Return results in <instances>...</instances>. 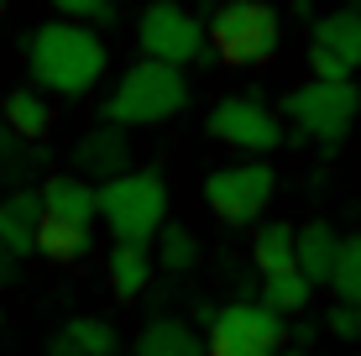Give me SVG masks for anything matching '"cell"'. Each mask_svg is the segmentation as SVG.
Wrapping results in <instances>:
<instances>
[{
	"instance_id": "cell-1",
	"label": "cell",
	"mask_w": 361,
	"mask_h": 356,
	"mask_svg": "<svg viewBox=\"0 0 361 356\" xmlns=\"http://www.w3.org/2000/svg\"><path fill=\"white\" fill-rule=\"evenodd\" d=\"M27 73L32 90L58 94V100H84L99 90V79L110 73V47L105 37L90 27H73V21H42L27 32Z\"/></svg>"
},
{
	"instance_id": "cell-2",
	"label": "cell",
	"mask_w": 361,
	"mask_h": 356,
	"mask_svg": "<svg viewBox=\"0 0 361 356\" xmlns=\"http://www.w3.org/2000/svg\"><path fill=\"white\" fill-rule=\"evenodd\" d=\"M183 105H189V79H183V68L136 58V63H126L116 73V84H110V94H105V126H116V131L157 126V121H173Z\"/></svg>"
},
{
	"instance_id": "cell-3",
	"label": "cell",
	"mask_w": 361,
	"mask_h": 356,
	"mask_svg": "<svg viewBox=\"0 0 361 356\" xmlns=\"http://www.w3.org/2000/svg\"><path fill=\"white\" fill-rule=\"evenodd\" d=\"M99 220L110 226L116 247H147L168 226V183L157 168H126L121 178L99 183Z\"/></svg>"
},
{
	"instance_id": "cell-4",
	"label": "cell",
	"mask_w": 361,
	"mask_h": 356,
	"mask_svg": "<svg viewBox=\"0 0 361 356\" xmlns=\"http://www.w3.org/2000/svg\"><path fill=\"white\" fill-rule=\"evenodd\" d=\"M204 42L215 47L226 63H241V68L272 63L278 47H283V16L267 0H226V6H215V16H209Z\"/></svg>"
},
{
	"instance_id": "cell-5",
	"label": "cell",
	"mask_w": 361,
	"mask_h": 356,
	"mask_svg": "<svg viewBox=\"0 0 361 356\" xmlns=\"http://www.w3.org/2000/svg\"><path fill=\"white\" fill-rule=\"evenodd\" d=\"M199 194H204L209 215H220L226 226H257L267 215L272 194H278V173H272L267 157H241V163L209 168Z\"/></svg>"
},
{
	"instance_id": "cell-6",
	"label": "cell",
	"mask_w": 361,
	"mask_h": 356,
	"mask_svg": "<svg viewBox=\"0 0 361 356\" xmlns=\"http://www.w3.org/2000/svg\"><path fill=\"white\" fill-rule=\"evenodd\" d=\"M283 116L293 121L298 137H314V142H345L351 126L361 121V90L351 79L345 84H325V79H304L283 94Z\"/></svg>"
},
{
	"instance_id": "cell-7",
	"label": "cell",
	"mask_w": 361,
	"mask_h": 356,
	"mask_svg": "<svg viewBox=\"0 0 361 356\" xmlns=\"http://www.w3.org/2000/svg\"><path fill=\"white\" fill-rule=\"evenodd\" d=\"M288 340V320L267 309L262 299H231L209 314L204 356H278Z\"/></svg>"
},
{
	"instance_id": "cell-8",
	"label": "cell",
	"mask_w": 361,
	"mask_h": 356,
	"mask_svg": "<svg viewBox=\"0 0 361 356\" xmlns=\"http://www.w3.org/2000/svg\"><path fill=\"white\" fill-rule=\"evenodd\" d=\"M136 47H142L147 63H168V68H183V63H204L209 58V42H204V27H199L194 11H183L178 0H152L136 21Z\"/></svg>"
},
{
	"instance_id": "cell-9",
	"label": "cell",
	"mask_w": 361,
	"mask_h": 356,
	"mask_svg": "<svg viewBox=\"0 0 361 356\" xmlns=\"http://www.w3.org/2000/svg\"><path fill=\"white\" fill-rule=\"evenodd\" d=\"M204 126L220 147H235L246 157H267L272 147H283V121L257 94H226V100H215Z\"/></svg>"
},
{
	"instance_id": "cell-10",
	"label": "cell",
	"mask_w": 361,
	"mask_h": 356,
	"mask_svg": "<svg viewBox=\"0 0 361 356\" xmlns=\"http://www.w3.org/2000/svg\"><path fill=\"white\" fill-rule=\"evenodd\" d=\"M37 200H42V220H58V226L90 231L94 220H99L94 183H84V178H73V173H53L42 189H37Z\"/></svg>"
},
{
	"instance_id": "cell-11",
	"label": "cell",
	"mask_w": 361,
	"mask_h": 356,
	"mask_svg": "<svg viewBox=\"0 0 361 356\" xmlns=\"http://www.w3.org/2000/svg\"><path fill=\"white\" fill-rule=\"evenodd\" d=\"M126 163H131V142H126V131H116V126H99L90 137H79V147H73V178H84V183L90 178L94 183L121 178Z\"/></svg>"
},
{
	"instance_id": "cell-12",
	"label": "cell",
	"mask_w": 361,
	"mask_h": 356,
	"mask_svg": "<svg viewBox=\"0 0 361 356\" xmlns=\"http://www.w3.org/2000/svg\"><path fill=\"white\" fill-rule=\"evenodd\" d=\"M335 257H341V236H335L330 220H304V226L293 231V267H298L314 288L330 283Z\"/></svg>"
},
{
	"instance_id": "cell-13",
	"label": "cell",
	"mask_w": 361,
	"mask_h": 356,
	"mask_svg": "<svg viewBox=\"0 0 361 356\" xmlns=\"http://www.w3.org/2000/svg\"><path fill=\"white\" fill-rule=\"evenodd\" d=\"M37 231H42V200H37V189L6 194V200H0V247L11 257H32Z\"/></svg>"
},
{
	"instance_id": "cell-14",
	"label": "cell",
	"mask_w": 361,
	"mask_h": 356,
	"mask_svg": "<svg viewBox=\"0 0 361 356\" xmlns=\"http://www.w3.org/2000/svg\"><path fill=\"white\" fill-rule=\"evenodd\" d=\"M309 37H314L319 53L341 58L351 73L361 68V11H356V6H341V11H330V16H314Z\"/></svg>"
},
{
	"instance_id": "cell-15",
	"label": "cell",
	"mask_w": 361,
	"mask_h": 356,
	"mask_svg": "<svg viewBox=\"0 0 361 356\" xmlns=\"http://www.w3.org/2000/svg\"><path fill=\"white\" fill-rule=\"evenodd\" d=\"M116 325L99 320V314H73V320L53 336L47 356H116Z\"/></svg>"
},
{
	"instance_id": "cell-16",
	"label": "cell",
	"mask_w": 361,
	"mask_h": 356,
	"mask_svg": "<svg viewBox=\"0 0 361 356\" xmlns=\"http://www.w3.org/2000/svg\"><path fill=\"white\" fill-rule=\"evenodd\" d=\"M152 273H157V262H152V252L147 247H116L110 252V262H105V278H110V293L116 299H142L147 288H152Z\"/></svg>"
},
{
	"instance_id": "cell-17",
	"label": "cell",
	"mask_w": 361,
	"mask_h": 356,
	"mask_svg": "<svg viewBox=\"0 0 361 356\" xmlns=\"http://www.w3.org/2000/svg\"><path fill=\"white\" fill-rule=\"evenodd\" d=\"M293 231L298 226H288V220H267L252 231V267L262 273V283L278 273H293Z\"/></svg>"
},
{
	"instance_id": "cell-18",
	"label": "cell",
	"mask_w": 361,
	"mask_h": 356,
	"mask_svg": "<svg viewBox=\"0 0 361 356\" xmlns=\"http://www.w3.org/2000/svg\"><path fill=\"white\" fill-rule=\"evenodd\" d=\"M0 121H6L11 137L42 142L47 126H53V105H47L37 90H11V94H6V110H0Z\"/></svg>"
},
{
	"instance_id": "cell-19",
	"label": "cell",
	"mask_w": 361,
	"mask_h": 356,
	"mask_svg": "<svg viewBox=\"0 0 361 356\" xmlns=\"http://www.w3.org/2000/svg\"><path fill=\"white\" fill-rule=\"evenodd\" d=\"M136 356H204V340L183 320H152L136 336Z\"/></svg>"
},
{
	"instance_id": "cell-20",
	"label": "cell",
	"mask_w": 361,
	"mask_h": 356,
	"mask_svg": "<svg viewBox=\"0 0 361 356\" xmlns=\"http://www.w3.org/2000/svg\"><path fill=\"white\" fill-rule=\"evenodd\" d=\"M262 304L278 314V320H293V314H304L309 304H314V283H309L298 267H293V273H278V278L262 283Z\"/></svg>"
},
{
	"instance_id": "cell-21",
	"label": "cell",
	"mask_w": 361,
	"mask_h": 356,
	"mask_svg": "<svg viewBox=\"0 0 361 356\" xmlns=\"http://www.w3.org/2000/svg\"><path fill=\"white\" fill-rule=\"evenodd\" d=\"M330 288H335V304L361 309V236H341V257H335Z\"/></svg>"
},
{
	"instance_id": "cell-22",
	"label": "cell",
	"mask_w": 361,
	"mask_h": 356,
	"mask_svg": "<svg viewBox=\"0 0 361 356\" xmlns=\"http://www.w3.org/2000/svg\"><path fill=\"white\" fill-rule=\"evenodd\" d=\"M37 252H42L47 262H79V257L90 252V231L58 226V220H42V231H37Z\"/></svg>"
},
{
	"instance_id": "cell-23",
	"label": "cell",
	"mask_w": 361,
	"mask_h": 356,
	"mask_svg": "<svg viewBox=\"0 0 361 356\" xmlns=\"http://www.w3.org/2000/svg\"><path fill=\"white\" fill-rule=\"evenodd\" d=\"M157 267H168V273L199 267V236L189 226H163L157 231Z\"/></svg>"
},
{
	"instance_id": "cell-24",
	"label": "cell",
	"mask_w": 361,
	"mask_h": 356,
	"mask_svg": "<svg viewBox=\"0 0 361 356\" xmlns=\"http://www.w3.org/2000/svg\"><path fill=\"white\" fill-rule=\"evenodd\" d=\"M58 21H73V27H116L121 21V11L110 6V0H58Z\"/></svg>"
},
{
	"instance_id": "cell-25",
	"label": "cell",
	"mask_w": 361,
	"mask_h": 356,
	"mask_svg": "<svg viewBox=\"0 0 361 356\" xmlns=\"http://www.w3.org/2000/svg\"><path fill=\"white\" fill-rule=\"evenodd\" d=\"M325 330L335 340H361V309H351V304H330V309H325Z\"/></svg>"
},
{
	"instance_id": "cell-26",
	"label": "cell",
	"mask_w": 361,
	"mask_h": 356,
	"mask_svg": "<svg viewBox=\"0 0 361 356\" xmlns=\"http://www.w3.org/2000/svg\"><path fill=\"white\" fill-rule=\"evenodd\" d=\"M32 157H37V152H27V147H21V137H11V131H6V121H0V173H6V178H16L21 168L32 163Z\"/></svg>"
},
{
	"instance_id": "cell-27",
	"label": "cell",
	"mask_w": 361,
	"mask_h": 356,
	"mask_svg": "<svg viewBox=\"0 0 361 356\" xmlns=\"http://www.w3.org/2000/svg\"><path fill=\"white\" fill-rule=\"evenodd\" d=\"M16 278H21V257H11L6 247H0V288L16 283Z\"/></svg>"
},
{
	"instance_id": "cell-28",
	"label": "cell",
	"mask_w": 361,
	"mask_h": 356,
	"mask_svg": "<svg viewBox=\"0 0 361 356\" xmlns=\"http://www.w3.org/2000/svg\"><path fill=\"white\" fill-rule=\"evenodd\" d=\"M314 336H319V325H309V320H304V325L293 330V340H304V346H309V340H314Z\"/></svg>"
},
{
	"instance_id": "cell-29",
	"label": "cell",
	"mask_w": 361,
	"mask_h": 356,
	"mask_svg": "<svg viewBox=\"0 0 361 356\" xmlns=\"http://www.w3.org/2000/svg\"><path fill=\"white\" fill-rule=\"evenodd\" d=\"M278 356H309V351H288V346H283V351H278Z\"/></svg>"
}]
</instances>
